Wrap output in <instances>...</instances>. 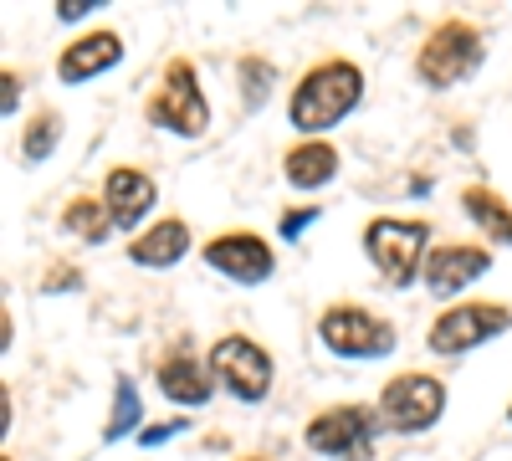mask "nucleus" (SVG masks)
Returning a JSON list of instances; mask_svg holds the SVG:
<instances>
[{
  "label": "nucleus",
  "mask_w": 512,
  "mask_h": 461,
  "mask_svg": "<svg viewBox=\"0 0 512 461\" xmlns=\"http://www.w3.org/2000/svg\"><path fill=\"white\" fill-rule=\"evenodd\" d=\"M154 200H159V185L134 170V164H118V170H108L103 180V205H108V216L118 231H139V221L154 211Z\"/></svg>",
  "instance_id": "f8f14e48"
},
{
  "label": "nucleus",
  "mask_w": 512,
  "mask_h": 461,
  "mask_svg": "<svg viewBox=\"0 0 512 461\" xmlns=\"http://www.w3.org/2000/svg\"><path fill=\"white\" fill-rule=\"evenodd\" d=\"M507 421H512V405H507Z\"/></svg>",
  "instance_id": "cd10ccee"
},
{
  "label": "nucleus",
  "mask_w": 512,
  "mask_h": 461,
  "mask_svg": "<svg viewBox=\"0 0 512 461\" xmlns=\"http://www.w3.org/2000/svg\"><path fill=\"white\" fill-rule=\"evenodd\" d=\"M282 170H287V185L292 190H323L338 175V149L328 139H303V144L287 149Z\"/></svg>",
  "instance_id": "dca6fc26"
},
{
  "label": "nucleus",
  "mask_w": 512,
  "mask_h": 461,
  "mask_svg": "<svg viewBox=\"0 0 512 461\" xmlns=\"http://www.w3.org/2000/svg\"><path fill=\"white\" fill-rule=\"evenodd\" d=\"M507 328H512V308L507 303H456V308H446L431 323L425 349L456 359V354H472V349L492 344L497 333H507Z\"/></svg>",
  "instance_id": "1a4fd4ad"
},
{
  "label": "nucleus",
  "mask_w": 512,
  "mask_h": 461,
  "mask_svg": "<svg viewBox=\"0 0 512 461\" xmlns=\"http://www.w3.org/2000/svg\"><path fill=\"white\" fill-rule=\"evenodd\" d=\"M118 62H123V36H118V31H88V36H77L72 47H62L57 77L67 82V88H82V82L103 77V72L118 67Z\"/></svg>",
  "instance_id": "ddd939ff"
},
{
  "label": "nucleus",
  "mask_w": 512,
  "mask_h": 461,
  "mask_svg": "<svg viewBox=\"0 0 512 461\" xmlns=\"http://www.w3.org/2000/svg\"><path fill=\"white\" fill-rule=\"evenodd\" d=\"M379 415H384L390 431L420 436V431H431L446 415V385L436 380V374L405 369V374H395V380L379 390Z\"/></svg>",
  "instance_id": "0eeeda50"
},
{
  "label": "nucleus",
  "mask_w": 512,
  "mask_h": 461,
  "mask_svg": "<svg viewBox=\"0 0 512 461\" xmlns=\"http://www.w3.org/2000/svg\"><path fill=\"white\" fill-rule=\"evenodd\" d=\"M318 344L338 359H384V354H395L400 349V333L395 323H384L374 318L369 308L359 303H333L323 318H318Z\"/></svg>",
  "instance_id": "423d86ee"
},
{
  "label": "nucleus",
  "mask_w": 512,
  "mask_h": 461,
  "mask_svg": "<svg viewBox=\"0 0 512 461\" xmlns=\"http://www.w3.org/2000/svg\"><path fill=\"white\" fill-rule=\"evenodd\" d=\"M205 364H210V374H216V385H226L241 405H256V400L272 395L277 364L256 339H246V333H226V339H216Z\"/></svg>",
  "instance_id": "6e6552de"
},
{
  "label": "nucleus",
  "mask_w": 512,
  "mask_h": 461,
  "mask_svg": "<svg viewBox=\"0 0 512 461\" xmlns=\"http://www.w3.org/2000/svg\"><path fill=\"white\" fill-rule=\"evenodd\" d=\"M482 62H487L482 26H472V21H441L431 36H425V47L415 57V77L425 82V88L446 93V88H461V82L472 77Z\"/></svg>",
  "instance_id": "f03ea898"
},
{
  "label": "nucleus",
  "mask_w": 512,
  "mask_h": 461,
  "mask_svg": "<svg viewBox=\"0 0 512 461\" xmlns=\"http://www.w3.org/2000/svg\"><path fill=\"white\" fill-rule=\"evenodd\" d=\"M318 216H323L318 205H292V211L282 216V226H277V231H282L287 241H297V236H303V231H308V226H313Z\"/></svg>",
  "instance_id": "4be33fe9"
},
{
  "label": "nucleus",
  "mask_w": 512,
  "mask_h": 461,
  "mask_svg": "<svg viewBox=\"0 0 512 461\" xmlns=\"http://www.w3.org/2000/svg\"><path fill=\"white\" fill-rule=\"evenodd\" d=\"M144 113H149L154 129H164V134L200 139V134L210 129V103H205V93H200L195 62H185V57L169 62V67H164V82L154 88V98H149Z\"/></svg>",
  "instance_id": "39448f33"
},
{
  "label": "nucleus",
  "mask_w": 512,
  "mask_h": 461,
  "mask_svg": "<svg viewBox=\"0 0 512 461\" xmlns=\"http://www.w3.org/2000/svg\"><path fill=\"white\" fill-rule=\"evenodd\" d=\"M359 103H364V67L328 57L313 72H303V82L292 88L287 118H292V129H303V139H318L323 129L344 123Z\"/></svg>",
  "instance_id": "f257e3e1"
},
{
  "label": "nucleus",
  "mask_w": 512,
  "mask_h": 461,
  "mask_svg": "<svg viewBox=\"0 0 512 461\" xmlns=\"http://www.w3.org/2000/svg\"><path fill=\"white\" fill-rule=\"evenodd\" d=\"M246 461H267V456H246Z\"/></svg>",
  "instance_id": "bb28decb"
},
{
  "label": "nucleus",
  "mask_w": 512,
  "mask_h": 461,
  "mask_svg": "<svg viewBox=\"0 0 512 461\" xmlns=\"http://www.w3.org/2000/svg\"><path fill=\"white\" fill-rule=\"evenodd\" d=\"M492 272V251L487 246H461V241H446L436 246L431 257H425V292L431 298H456V292H466L477 277Z\"/></svg>",
  "instance_id": "9b49d317"
},
{
  "label": "nucleus",
  "mask_w": 512,
  "mask_h": 461,
  "mask_svg": "<svg viewBox=\"0 0 512 461\" xmlns=\"http://www.w3.org/2000/svg\"><path fill=\"white\" fill-rule=\"evenodd\" d=\"M425 241H431V226L425 221H405V216H379L364 226V251L374 272L390 282L395 292H405L415 277H425Z\"/></svg>",
  "instance_id": "7ed1b4c3"
},
{
  "label": "nucleus",
  "mask_w": 512,
  "mask_h": 461,
  "mask_svg": "<svg viewBox=\"0 0 512 461\" xmlns=\"http://www.w3.org/2000/svg\"><path fill=\"white\" fill-rule=\"evenodd\" d=\"M93 11H98V0H62L57 21H82V16H93Z\"/></svg>",
  "instance_id": "393cba45"
},
{
  "label": "nucleus",
  "mask_w": 512,
  "mask_h": 461,
  "mask_svg": "<svg viewBox=\"0 0 512 461\" xmlns=\"http://www.w3.org/2000/svg\"><path fill=\"white\" fill-rule=\"evenodd\" d=\"M205 267L221 272L226 282L256 287L277 272V251L256 236V231H226V236H210L205 241Z\"/></svg>",
  "instance_id": "9d476101"
},
{
  "label": "nucleus",
  "mask_w": 512,
  "mask_h": 461,
  "mask_svg": "<svg viewBox=\"0 0 512 461\" xmlns=\"http://www.w3.org/2000/svg\"><path fill=\"white\" fill-rule=\"evenodd\" d=\"M379 431H384V415L374 405H328L308 421L303 441L328 461H374Z\"/></svg>",
  "instance_id": "20e7f679"
},
{
  "label": "nucleus",
  "mask_w": 512,
  "mask_h": 461,
  "mask_svg": "<svg viewBox=\"0 0 512 461\" xmlns=\"http://www.w3.org/2000/svg\"><path fill=\"white\" fill-rule=\"evenodd\" d=\"M6 461H11V456H6Z\"/></svg>",
  "instance_id": "c85d7f7f"
},
{
  "label": "nucleus",
  "mask_w": 512,
  "mask_h": 461,
  "mask_svg": "<svg viewBox=\"0 0 512 461\" xmlns=\"http://www.w3.org/2000/svg\"><path fill=\"white\" fill-rule=\"evenodd\" d=\"M144 431V400H139V385L128 380V374H118L113 380V415H108V426H103V441H123V436H134Z\"/></svg>",
  "instance_id": "a211bd4d"
},
{
  "label": "nucleus",
  "mask_w": 512,
  "mask_h": 461,
  "mask_svg": "<svg viewBox=\"0 0 512 461\" xmlns=\"http://www.w3.org/2000/svg\"><path fill=\"white\" fill-rule=\"evenodd\" d=\"M82 287V272L77 267H52L47 282H41V292H77Z\"/></svg>",
  "instance_id": "b1692460"
},
{
  "label": "nucleus",
  "mask_w": 512,
  "mask_h": 461,
  "mask_svg": "<svg viewBox=\"0 0 512 461\" xmlns=\"http://www.w3.org/2000/svg\"><path fill=\"white\" fill-rule=\"evenodd\" d=\"M57 144H62V113L41 108V113L26 123V134H21V159H26V164H41V159H52Z\"/></svg>",
  "instance_id": "aec40b11"
},
{
  "label": "nucleus",
  "mask_w": 512,
  "mask_h": 461,
  "mask_svg": "<svg viewBox=\"0 0 512 461\" xmlns=\"http://www.w3.org/2000/svg\"><path fill=\"white\" fill-rule=\"evenodd\" d=\"M236 82H241V103H246V108H262L267 93H272V82H277V67H272L267 57H241Z\"/></svg>",
  "instance_id": "412c9836"
},
{
  "label": "nucleus",
  "mask_w": 512,
  "mask_h": 461,
  "mask_svg": "<svg viewBox=\"0 0 512 461\" xmlns=\"http://www.w3.org/2000/svg\"><path fill=\"white\" fill-rule=\"evenodd\" d=\"M461 211H466V221L472 226H482L492 241H502V246H512V205L502 200V195H492V190H461Z\"/></svg>",
  "instance_id": "f3484780"
},
{
  "label": "nucleus",
  "mask_w": 512,
  "mask_h": 461,
  "mask_svg": "<svg viewBox=\"0 0 512 461\" xmlns=\"http://www.w3.org/2000/svg\"><path fill=\"white\" fill-rule=\"evenodd\" d=\"M190 246H195L190 226H185L180 216H169V221H154L149 231H139L134 241H128V262H134V267H149V272H164V267L185 262Z\"/></svg>",
  "instance_id": "2eb2a0df"
},
{
  "label": "nucleus",
  "mask_w": 512,
  "mask_h": 461,
  "mask_svg": "<svg viewBox=\"0 0 512 461\" xmlns=\"http://www.w3.org/2000/svg\"><path fill=\"white\" fill-rule=\"evenodd\" d=\"M62 226H67L77 241L103 246V241H108V231H113V216H108V205H103V200H93V195H77V200H67Z\"/></svg>",
  "instance_id": "6ab92c4d"
},
{
  "label": "nucleus",
  "mask_w": 512,
  "mask_h": 461,
  "mask_svg": "<svg viewBox=\"0 0 512 461\" xmlns=\"http://www.w3.org/2000/svg\"><path fill=\"white\" fill-rule=\"evenodd\" d=\"M185 426H190V415H175V421H164V426H144L139 441H144V446H164L169 436H180Z\"/></svg>",
  "instance_id": "5701e85b"
},
{
  "label": "nucleus",
  "mask_w": 512,
  "mask_h": 461,
  "mask_svg": "<svg viewBox=\"0 0 512 461\" xmlns=\"http://www.w3.org/2000/svg\"><path fill=\"white\" fill-rule=\"evenodd\" d=\"M159 395L169 405L200 410V405H210V395H216V374H210V364H200L190 349H175L169 359H159Z\"/></svg>",
  "instance_id": "4468645a"
},
{
  "label": "nucleus",
  "mask_w": 512,
  "mask_h": 461,
  "mask_svg": "<svg viewBox=\"0 0 512 461\" xmlns=\"http://www.w3.org/2000/svg\"><path fill=\"white\" fill-rule=\"evenodd\" d=\"M0 113H6V118H16V72H6V77H0Z\"/></svg>",
  "instance_id": "a878e982"
}]
</instances>
